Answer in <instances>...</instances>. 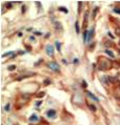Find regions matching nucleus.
I'll return each instance as SVG.
<instances>
[{
    "label": "nucleus",
    "mask_w": 120,
    "mask_h": 125,
    "mask_svg": "<svg viewBox=\"0 0 120 125\" xmlns=\"http://www.w3.org/2000/svg\"><path fill=\"white\" fill-rule=\"evenodd\" d=\"M113 66V63L110 59L107 58H100L98 61V68L100 70H107L111 69Z\"/></svg>",
    "instance_id": "obj_1"
},
{
    "label": "nucleus",
    "mask_w": 120,
    "mask_h": 125,
    "mask_svg": "<svg viewBox=\"0 0 120 125\" xmlns=\"http://www.w3.org/2000/svg\"><path fill=\"white\" fill-rule=\"evenodd\" d=\"M48 68H51V69L53 70V72H59V65H58V63L56 62H50L48 64Z\"/></svg>",
    "instance_id": "obj_2"
},
{
    "label": "nucleus",
    "mask_w": 120,
    "mask_h": 125,
    "mask_svg": "<svg viewBox=\"0 0 120 125\" xmlns=\"http://www.w3.org/2000/svg\"><path fill=\"white\" fill-rule=\"evenodd\" d=\"M45 51H46V54H48V56H51V57L54 55V46L53 45H50V44H48V45H46Z\"/></svg>",
    "instance_id": "obj_3"
},
{
    "label": "nucleus",
    "mask_w": 120,
    "mask_h": 125,
    "mask_svg": "<svg viewBox=\"0 0 120 125\" xmlns=\"http://www.w3.org/2000/svg\"><path fill=\"white\" fill-rule=\"evenodd\" d=\"M56 115V110L55 109H50L48 112H46V116H48V118H54Z\"/></svg>",
    "instance_id": "obj_4"
},
{
    "label": "nucleus",
    "mask_w": 120,
    "mask_h": 125,
    "mask_svg": "<svg viewBox=\"0 0 120 125\" xmlns=\"http://www.w3.org/2000/svg\"><path fill=\"white\" fill-rule=\"evenodd\" d=\"M100 81H101L102 83H103L104 85H107L109 84V78H107V76H102L101 78H100Z\"/></svg>",
    "instance_id": "obj_5"
},
{
    "label": "nucleus",
    "mask_w": 120,
    "mask_h": 125,
    "mask_svg": "<svg viewBox=\"0 0 120 125\" xmlns=\"http://www.w3.org/2000/svg\"><path fill=\"white\" fill-rule=\"evenodd\" d=\"M87 21H89V12H85L84 14V25H83V28H86L87 25Z\"/></svg>",
    "instance_id": "obj_6"
},
{
    "label": "nucleus",
    "mask_w": 120,
    "mask_h": 125,
    "mask_svg": "<svg viewBox=\"0 0 120 125\" xmlns=\"http://www.w3.org/2000/svg\"><path fill=\"white\" fill-rule=\"evenodd\" d=\"M86 95L87 96H89V97L91 98V99H93V100H94V101H98V98L96 97V96H95V95H93L92 94V93H91V92H86Z\"/></svg>",
    "instance_id": "obj_7"
},
{
    "label": "nucleus",
    "mask_w": 120,
    "mask_h": 125,
    "mask_svg": "<svg viewBox=\"0 0 120 125\" xmlns=\"http://www.w3.org/2000/svg\"><path fill=\"white\" fill-rule=\"evenodd\" d=\"M30 121H31V122H36V121H38V117L36 116V115H32V116L30 117Z\"/></svg>",
    "instance_id": "obj_8"
},
{
    "label": "nucleus",
    "mask_w": 120,
    "mask_h": 125,
    "mask_svg": "<svg viewBox=\"0 0 120 125\" xmlns=\"http://www.w3.org/2000/svg\"><path fill=\"white\" fill-rule=\"evenodd\" d=\"M105 54H106L109 57H111V58H115V55L112 53L111 51H109V50H105Z\"/></svg>",
    "instance_id": "obj_9"
},
{
    "label": "nucleus",
    "mask_w": 120,
    "mask_h": 125,
    "mask_svg": "<svg viewBox=\"0 0 120 125\" xmlns=\"http://www.w3.org/2000/svg\"><path fill=\"white\" fill-rule=\"evenodd\" d=\"M87 106H89V108L92 110V111H96V110H97L96 106H95L94 104H87Z\"/></svg>",
    "instance_id": "obj_10"
},
{
    "label": "nucleus",
    "mask_w": 120,
    "mask_h": 125,
    "mask_svg": "<svg viewBox=\"0 0 120 125\" xmlns=\"http://www.w3.org/2000/svg\"><path fill=\"white\" fill-rule=\"evenodd\" d=\"M58 9H59L60 12H63V13H67V14L68 13V9H65V7H63V6H60Z\"/></svg>",
    "instance_id": "obj_11"
},
{
    "label": "nucleus",
    "mask_w": 120,
    "mask_h": 125,
    "mask_svg": "<svg viewBox=\"0 0 120 125\" xmlns=\"http://www.w3.org/2000/svg\"><path fill=\"white\" fill-rule=\"evenodd\" d=\"M98 9H99L98 7H95V9H94V12H93V15H92L93 18H95V17H96V15H97V13H98Z\"/></svg>",
    "instance_id": "obj_12"
},
{
    "label": "nucleus",
    "mask_w": 120,
    "mask_h": 125,
    "mask_svg": "<svg viewBox=\"0 0 120 125\" xmlns=\"http://www.w3.org/2000/svg\"><path fill=\"white\" fill-rule=\"evenodd\" d=\"M87 35H89V32L85 31L84 33H83V40H84V41L87 40Z\"/></svg>",
    "instance_id": "obj_13"
},
{
    "label": "nucleus",
    "mask_w": 120,
    "mask_h": 125,
    "mask_svg": "<svg viewBox=\"0 0 120 125\" xmlns=\"http://www.w3.org/2000/svg\"><path fill=\"white\" fill-rule=\"evenodd\" d=\"M94 31H95V28H92V31H91L90 33H89V39H91L93 36H94Z\"/></svg>",
    "instance_id": "obj_14"
},
{
    "label": "nucleus",
    "mask_w": 120,
    "mask_h": 125,
    "mask_svg": "<svg viewBox=\"0 0 120 125\" xmlns=\"http://www.w3.org/2000/svg\"><path fill=\"white\" fill-rule=\"evenodd\" d=\"M115 34H116L117 36H120V28L119 26H117V28H115Z\"/></svg>",
    "instance_id": "obj_15"
},
{
    "label": "nucleus",
    "mask_w": 120,
    "mask_h": 125,
    "mask_svg": "<svg viewBox=\"0 0 120 125\" xmlns=\"http://www.w3.org/2000/svg\"><path fill=\"white\" fill-rule=\"evenodd\" d=\"M75 28H76V32H77V34H79V23H78V21H76Z\"/></svg>",
    "instance_id": "obj_16"
},
{
    "label": "nucleus",
    "mask_w": 120,
    "mask_h": 125,
    "mask_svg": "<svg viewBox=\"0 0 120 125\" xmlns=\"http://www.w3.org/2000/svg\"><path fill=\"white\" fill-rule=\"evenodd\" d=\"M56 47H57L58 51H61V46H60V42H58V41H56Z\"/></svg>",
    "instance_id": "obj_17"
},
{
    "label": "nucleus",
    "mask_w": 120,
    "mask_h": 125,
    "mask_svg": "<svg viewBox=\"0 0 120 125\" xmlns=\"http://www.w3.org/2000/svg\"><path fill=\"white\" fill-rule=\"evenodd\" d=\"M15 68H16V65H10V66H8V69L11 70V72H12V70H14Z\"/></svg>",
    "instance_id": "obj_18"
},
{
    "label": "nucleus",
    "mask_w": 120,
    "mask_h": 125,
    "mask_svg": "<svg viewBox=\"0 0 120 125\" xmlns=\"http://www.w3.org/2000/svg\"><path fill=\"white\" fill-rule=\"evenodd\" d=\"M44 95H45V93H44V92H40V93H38L37 97H38V98H42Z\"/></svg>",
    "instance_id": "obj_19"
},
{
    "label": "nucleus",
    "mask_w": 120,
    "mask_h": 125,
    "mask_svg": "<svg viewBox=\"0 0 120 125\" xmlns=\"http://www.w3.org/2000/svg\"><path fill=\"white\" fill-rule=\"evenodd\" d=\"M56 24V28H59V29H62V28H61V24L59 23V22H55Z\"/></svg>",
    "instance_id": "obj_20"
},
{
    "label": "nucleus",
    "mask_w": 120,
    "mask_h": 125,
    "mask_svg": "<svg viewBox=\"0 0 120 125\" xmlns=\"http://www.w3.org/2000/svg\"><path fill=\"white\" fill-rule=\"evenodd\" d=\"M81 6H82V2L79 1V3H78V9H78V12H79V13H80V11H81Z\"/></svg>",
    "instance_id": "obj_21"
},
{
    "label": "nucleus",
    "mask_w": 120,
    "mask_h": 125,
    "mask_svg": "<svg viewBox=\"0 0 120 125\" xmlns=\"http://www.w3.org/2000/svg\"><path fill=\"white\" fill-rule=\"evenodd\" d=\"M115 80L118 81V82H120V73H119V74H117V76L115 77Z\"/></svg>",
    "instance_id": "obj_22"
},
{
    "label": "nucleus",
    "mask_w": 120,
    "mask_h": 125,
    "mask_svg": "<svg viewBox=\"0 0 120 125\" xmlns=\"http://www.w3.org/2000/svg\"><path fill=\"white\" fill-rule=\"evenodd\" d=\"M114 12H115V13L120 14V7H115V9H114Z\"/></svg>",
    "instance_id": "obj_23"
},
{
    "label": "nucleus",
    "mask_w": 120,
    "mask_h": 125,
    "mask_svg": "<svg viewBox=\"0 0 120 125\" xmlns=\"http://www.w3.org/2000/svg\"><path fill=\"white\" fill-rule=\"evenodd\" d=\"M10 55H13V51H10V53L4 54V55H2V57H6V56H10Z\"/></svg>",
    "instance_id": "obj_24"
},
{
    "label": "nucleus",
    "mask_w": 120,
    "mask_h": 125,
    "mask_svg": "<svg viewBox=\"0 0 120 125\" xmlns=\"http://www.w3.org/2000/svg\"><path fill=\"white\" fill-rule=\"evenodd\" d=\"M4 109H5L6 111H9V110H10V103H8V104L5 105V107H4Z\"/></svg>",
    "instance_id": "obj_25"
},
{
    "label": "nucleus",
    "mask_w": 120,
    "mask_h": 125,
    "mask_svg": "<svg viewBox=\"0 0 120 125\" xmlns=\"http://www.w3.org/2000/svg\"><path fill=\"white\" fill-rule=\"evenodd\" d=\"M36 5H37V6H38V9H39V11H40V9H41V4H40V3H39V2H38V1H36Z\"/></svg>",
    "instance_id": "obj_26"
},
{
    "label": "nucleus",
    "mask_w": 120,
    "mask_h": 125,
    "mask_svg": "<svg viewBox=\"0 0 120 125\" xmlns=\"http://www.w3.org/2000/svg\"><path fill=\"white\" fill-rule=\"evenodd\" d=\"M5 6L8 7V9H11V7H12V3H6Z\"/></svg>",
    "instance_id": "obj_27"
},
{
    "label": "nucleus",
    "mask_w": 120,
    "mask_h": 125,
    "mask_svg": "<svg viewBox=\"0 0 120 125\" xmlns=\"http://www.w3.org/2000/svg\"><path fill=\"white\" fill-rule=\"evenodd\" d=\"M50 83H51L50 80H45V81H44V84H50Z\"/></svg>",
    "instance_id": "obj_28"
},
{
    "label": "nucleus",
    "mask_w": 120,
    "mask_h": 125,
    "mask_svg": "<svg viewBox=\"0 0 120 125\" xmlns=\"http://www.w3.org/2000/svg\"><path fill=\"white\" fill-rule=\"evenodd\" d=\"M30 40H32V41H35V38H34L33 36H31V37H30Z\"/></svg>",
    "instance_id": "obj_29"
},
{
    "label": "nucleus",
    "mask_w": 120,
    "mask_h": 125,
    "mask_svg": "<svg viewBox=\"0 0 120 125\" xmlns=\"http://www.w3.org/2000/svg\"><path fill=\"white\" fill-rule=\"evenodd\" d=\"M82 85H83L84 87H86V83H85V81H83V82H82Z\"/></svg>",
    "instance_id": "obj_30"
},
{
    "label": "nucleus",
    "mask_w": 120,
    "mask_h": 125,
    "mask_svg": "<svg viewBox=\"0 0 120 125\" xmlns=\"http://www.w3.org/2000/svg\"><path fill=\"white\" fill-rule=\"evenodd\" d=\"M22 12H23V13L25 12V6H22Z\"/></svg>",
    "instance_id": "obj_31"
},
{
    "label": "nucleus",
    "mask_w": 120,
    "mask_h": 125,
    "mask_svg": "<svg viewBox=\"0 0 120 125\" xmlns=\"http://www.w3.org/2000/svg\"><path fill=\"white\" fill-rule=\"evenodd\" d=\"M118 51H119V54H120V50H118Z\"/></svg>",
    "instance_id": "obj_32"
}]
</instances>
